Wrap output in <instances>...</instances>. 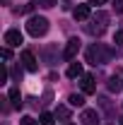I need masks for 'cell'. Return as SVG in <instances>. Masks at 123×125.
Returning a JSON list of instances; mask_svg holds the SVG:
<instances>
[{
  "instance_id": "obj_1",
  "label": "cell",
  "mask_w": 123,
  "mask_h": 125,
  "mask_svg": "<svg viewBox=\"0 0 123 125\" xmlns=\"http://www.w3.org/2000/svg\"><path fill=\"white\" fill-rule=\"evenodd\" d=\"M111 58V51L106 46H101V43H94V46L87 48V60L92 62V65H101V62H106Z\"/></svg>"
},
{
  "instance_id": "obj_2",
  "label": "cell",
  "mask_w": 123,
  "mask_h": 125,
  "mask_svg": "<svg viewBox=\"0 0 123 125\" xmlns=\"http://www.w3.org/2000/svg\"><path fill=\"white\" fill-rule=\"evenodd\" d=\"M27 31H29L34 39L44 36V34L48 31V19H46V17H29V22H27Z\"/></svg>"
},
{
  "instance_id": "obj_3",
  "label": "cell",
  "mask_w": 123,
  "mask_h": 125,
  "mask_svg": "<svg viewBox=\"0 0 123 125\" xmlns=\"http://www.w3.org/2000/svg\"><path fill=\"white\" fill-rule=\"evenodd\" d=\"M106 22H109V15H106V12H97V15H94V22H92V24H87V34H92V36H101L104 29H106Z\"/></svg>"
},
{
  "instance_id": "obj_4",
  "label": "cell",
  "mask_w": 123,
  "mask_h": 125,
  "mask_svg": "<svg viewBox=\"0 0 123 125\" xmlns=\"http://www.w3.org/2000/svg\"><path fill=\"white\" fill-rule=\"evenodd\" d=\"M19 60H22V67H24L27 72H36V70H39V62H36V58H34L31 51H22Z\"/></svg>"
},
{
  "instance_id": "obj_5",
  "label": "cell",
  "mask_w": 123,
  "mask_h": 125,
  "mask_svg": "<svg viewBox=\"0 0 123 125\" xmlns=\"http://www.w3.org/2000/svg\"><path fill=\"white\" fill-rule=\"evenodd\" d=\"M77 53H80V41H77V39H70V41L65 43V48H63V58H65V60H75Z\"/></svg>"
},
{
  "instance_id": "obj_6",
  "label": "cell",
  "mask_w": 123,
  "mask_h": 125,
  "mask_svg": "<svg viewBox=\"0 0 123 125\" xmlns=\"http://www.w3.org/2000/svg\"><path fill=\"white\" fill-rule=\"evenodd\" d=\"M5 43H7V48H15L22 43V31L19 29H7L5 31Z\"/></svg>"
},
{
  "instance_id": "obj_7",
  "label": "cell",
  "mask_w": 123,
  "mask_h": 125,
  "mask_svg": "<svg viewBox=\"0 0 123 125\" xmlns=\"http://www.w3.org/2000/svg\"><path fill=\"white\" fill-rule=\"evenodd\" d=\"M80 87H82V94H94V92H97L94 75H82V82H80Z\"/></svg>"
},
{
  "instance_id": "obj_8",
  "label": "cell",
  "mask_w": 123,
  "mask_h": 125,
  "mask_svg": "<svg viewBox=\"0 0 123 125\" xmlns=\"http://www.w3.org/2000/svg\"><path fill=\"white\" fill-rule=\"evenodd\" d=\"M82 123H85V125H97V123H99V113L92 111V108L82 111Z\"/></svg>"
},
{
  "instance_id": "obj_9",
  "label": "cell",
  "mask_w": 123,
  "mask_h": 125,
  "mask_svg": "<svg viewBox=\"0 0 123 125\" xmlns=\"http://www.w3.org/2000/svg\"><path fill=\"white\" fill-rule=\"evenodd\" d=\"M73 15H75V19H89V15H92L89 12V5H77Z\"/></svg>"
},
{
  "instance_id": "obj_10",
  "label": "cell",
  "mask_w": 123,
  "mask_h": 125,
  "mask_svg": "<svg viewBox=\"0 0 123 125\" xmlns=\"http://www.w3.org/2000/svg\"><path fill=\"white\" fill-rule=\"evenodd\" d=\"M70 79H75V77H82V65L80 62H70V67H68V72H65Z\"/></svg>"
},
{
  "instance_id": "obj_11",
  "label": "cell",
  "mask_w": 123,
  "mask_h": 125,
  "mask_svg": "<svg viewBox=\"0 0 123 125\" xmlns=\"http://www.w3.org/2000/svg\"><path fill=\"white\" fill-rule=\"evenodd\" d=\"M39 123H41V125H56V113H48V111H44V113L39 115Z\"/></svg>"
},
{
  "instance_id": "obj_12",
  "label": "cell",
  "mask_w": 123,
  "mask_h": 125,
  "mask_svg": "<svg viewBox=\"0 0 123 125\" xmlns=\"http://www.w3.org/2000/svg\"><path fill=\"white\" fill-rule=\"evenodd\" d=\"M7 96H10V101H12V106H15V108H19V106H22V96H19V89H17V87H12Z\"/></svg>"
},
{
  "instance_id": "obj_13",
  "label": "cell",
  "mask_w": 123,
  "mask_h": 125,
  "mask_svg": "<svg viewBox=\"0 0 123 125\" xmlns=\"http://www.w3.org/2000/svg\"><path fill=\"white\" fill-rule=\"evenodd\" d=\"M68 104L70 106H85V96L82 94H70L68 96Z\"/></svg>"
},
{
  "instance_id": "obj_14",
  "label": "cell",
  "mask_w": 123,
  "mask_h": 125,
  "mask_svg": "<svg viewBox=\"0 0 123 125\" xmlns=\"http://www.w3.org/2000/svg\"><path fill=\"white\" fill-rule=\"evenodd\" d=\"M68 115H70V108H68V106H58V108H56V118H63V120H65Z\"/></svg>"
},
{
  "instance_id": "obj_15",
  "label": "cell",
  "mask_w": 123,
  "mask_h": 125,
  "mask_svg": "<svg viewBox=\"0 0 123 125\" xmlns=\"http://www.w3.org/2000/svg\"><path fill=\"white\" fill-rule=\"evenodd\" d=\"M31 5H39V7H53V5H56V0H34Z\"/></svg>"
},
{
  "instance_id": "obj_16",
  "label": "cell",
  "mask_w": 123,
  "mask_h": 125,
  "mask_svg": "<svg viewBox=\"0 0 123 125\" xmlns=\"http://www.w3.org/2000/svg\"><path fill=\"white\" fill-rule=\"evenodd\" d=\"M113 43H118V46H123V29H118L116 34H113Z\"/></svg>"
},
{
  "instance_id": "obj_17",
  "label": "cell",
  "mask_w": 123,
  "mask_h": 125,
  "mask_svg": "<svg viewBox=\"0 0 123 125\" xmlns=\"http://www.w3.org/2000/svg\"><path fill=\"white\" fill-rule=\"evenodd\" d=\"M109 89H111V92H113V89H121V84H118V79H116V77L109 79Z\"/></svg>"
},
{
  "instance_id": "obj_18",
  "label": "cell",
  "mask_w": 123,
  "mask_h": 125,
  "mask_svg": "<svg viewBox=\"0 0 123 125\" xmlns=\"http://www.w3.org/2000/svg\"><path fill=\"white\" fill-rule=\"evenodd\" d=\"M113 7H116L118 15H123V0H113Z\"/></svg>"
},
{
  "instance_id": "obj_19",
  "label": "cell",
  "mask_w": 123,
  "mask_h": 125,
  "mask_svg": "<svg viewBox=\"0 0 123 125\" xmlns=\"http://www.w3.org/2000/svg\"><path fill=\"white\" fill-rule=\"evenodd\" d=\"M22 125H36V120H34L31 115H24V118H22Z\"/></svg>"
},
{
  "instance_id": "obj_20",
  "label": "cell",
  "mask_w": 123,
  "mask_h": 125,
  "mask_svg": "<svg viewBox=\"0 0 123 125\" xmlns=\"http://www.w3.org/2000/svg\"><path fill=\"white\" fill-rule=\"evenodd\" d=\"M2 58L10 60V58H12V51H10V48H2Z\"/></svg>"
},
{
  "instance_id": "obj_21",
  "label": "cell",
  "mask_w": 123,
  "mask_h": 125,
  "mask_svg": "<svg viewBox=\"0 0 123 125\" xmlns=\"http://www.w3.org/2000/svg\"><path fill=\"white\" fill-rule=\"evenodd\" d=\"M12 77H15V79L22 77V70H19V67H15V70H12Z\"/></svg>"
},
{
  "instance_id": "obj_22",
  "label": "cell",
  "mask_w": 123,
  "mask_h": 125,
  "mask_svg": "<svg viewBox=\"0 0 123 125\" xmlns=\"http://www.w3.org/2000/svg\"><path fill=\"white\" fill-rule=\"evenodd\" d=\"M106 0H89V5H104Z\"/></svg>"
},
{
  "instance_id": "obj_23",
  "label": "cell",
  "mask_w": 123,
  "mask_h": 125,
  "mask_svg": "<svg viewBox=\"0 0 123 125\" xmlns=\"http://www.w3.org/2000/svg\"><path fill=\"white\" fill-rule=\"evenodd\" d=\"M118 120H121V125H123V118H118Z\"/></svg>"
}]
</instances>
